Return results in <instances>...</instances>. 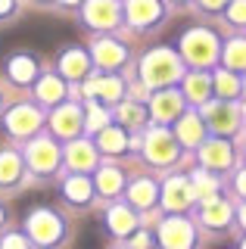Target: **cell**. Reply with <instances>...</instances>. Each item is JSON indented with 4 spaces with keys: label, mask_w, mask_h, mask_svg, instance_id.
Wrapping results in <instances>:
<instances>
[{
    "label": "cell",
    "mask_w": 246,
    "mask_h": 249,
    "mask_svg": "<svg viewBox=\"0 0 246 249\" xmlns=\"http://www.w3.org/2000/svg\"><path fill=\"white\" fill-rule=\"evenodd\" d=\"M13 72H16V78H28L32 66H28V62H13Z\"/></svg>",
    "instance_id": "cell-1"
},
{
    "label": "cell",
    "mask_w": 246,
    "mask_h": 249,
    "mask_svg": "<svg viewBox=\"0 0 246 249\" xmlns=\"http://www.w3.org/2000/svg\"><path fill=\"white\" fill-rule=\"evenodd\" d=\"M3 249H25V243H22L19 237H10V240L3 243Z\"/></svg>",
    "instance_id": "cell-2"
}]
</instances>
